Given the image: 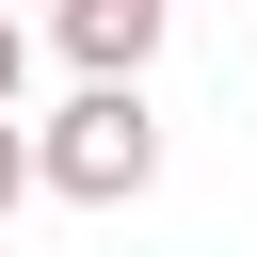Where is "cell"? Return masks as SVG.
I'll list each match as a JSON object with an SVG mask.
<instances>
[{
    "label": "cell",
    "mask_w": 257,
    "mask_h": 257,
    "mask_svg": "<svg viewBox=\"0 0 257 257\" xmlns=\"http://www.w3.org/2000/svg\"><path fill=\"white\" fill-rule=\"evenodd\" d=\"M161 177V112H145V80H80L48 128H32V193H64V209H128Z\"/></svg>",
    "instance_id": "obj_1"
},
{
    "label": "cell",
    "mask_w": 257,
    "mask_h": 257,
    "mask_svg": "<svg viewBox=\"0 0 257 257\" xmlns=\"http://www.w3.org/2000/svg\"><path fill=\"white\" fill-rule=\"evenodd\" d=\"M161 16H177V0H48V48H64L80 80H145Z\"/></svg>",
    "instance_id": "obj_2"
},
{
    "label": "cell",
    "mask_w": 257,
    "mask_h": 257,
    "mask_svg": "<svg viewBox=\"0 0 257 257\" xmlns=\"http://www.w3.org/2000/svg\"><path fill=\"white\" fill-rule=\"evenodd\" d=\"M16 209H32V128L0 112V225H16Z\"/></svg>",
    "instance_id": "obj_3"
},
{
    "label": "cell",
    "mask_w": 257,
    "mask_h": 257,
    "mask_svg": "<svg viewBox=\"0 0 257 257\" xmlns=\"http://www.w3.org/2000/svg\"><path fill=\"white\" fill-rule=\"evenodd\" d=\"M16 80H32V32H16V16H0V112H16Z\"/></svg>",
    "instance_id": "obj_4"
}]
</instances>
